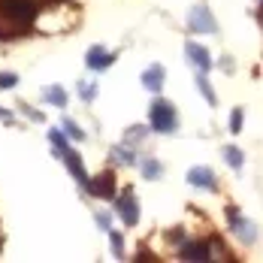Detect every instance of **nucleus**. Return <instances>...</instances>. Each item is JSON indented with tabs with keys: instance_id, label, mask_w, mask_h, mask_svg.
<instances>
[{
	"instance_id": "obj_16",
	"label": "nucleus",
	"mask_w": 263,
	"mask_h": 263,
	"mask_svg": "<svg viewBox=\"0 0 263 263\" xmlns=\"http://www.w3.org/2000/svg\"><path fill=\"white\" fill-rule=\"evenodd\" d=\"M49 139H52V145H54V155H58V158H64V155H67V148H70V145H67V139H64L58 130H49Z\"/></svg>"
},
{
	"instance_id": "obj_21",
	"label": "nucleus",
	"mask_w": 263,
	"mask_h": 263,
	"mask_svg": "<svg viewBox=\"0 0 263 263\" xmlns=\"http://www.w3.org/2000/svg\"><path fill=\"white\" fill-rule=\"evenodd\" d=\"M18 82V76L15 73H0V88H12Z\"/></svg>"
},
{
	"instance_id": "obj_13",
	"label": "nucleus",
	"mask_w": 263,
	"mask_h": 263,
	"mask_svg": "<svg viewBox=\"0 0 263 263\" xmlns=\"http://www.w3.org/2000/svg\"><path fill=\"white\" fill-rule=\"evenodd\" d=\"M43 97H46L52 106H67V91H64L61 85H49V88L43 91Z\"/></svg>"
},
{
	"instance_id": "obj_7",
	"label": "nucleus",
	"mask_w": 263,
	"mask_h": 263,
	"mask_svg": "<svg viewBox=\"0 0 263 263\" xmlns=\"http://www.w3.org/2000/svg\"><path fill=\"white\" fill-rule=\"evenodd\" d=\"M64 160H67V166H70V173H73V179L82 184V187H88V173H85V163H82V158L73 152V148H67V155H64Z\"/></svg>"
},
{
	"instance_id": "obj_19",
	"label": "nucleus",
	"mask_w": 263,
	"mask_h": 263,
	"mask_svg": "<svg viewBox=\"0 0 263 263\" xmlns=\"http://www.w3.org/2000/svg\"><path fill=\"white\" fill-rule=\"evenodd\" d=\"M109 236H112V254L115 257H124V242H121V236L112 233V230H109Z\"/></svg>"
},
{
	"instance_id": "obj_10",
	"label": "nucleus",
	"mask_w": 263,
	"mask_h": 263,
	"mask_svg": "<svg viewBox=\"0 0 263 263\" xmlns=\"http://www.w3.org/2000/svg\"><path fill=\"white\" fill-rule=\"evenodd\" d=\"M230 218H233L230 224H233V230L239 233V239H245V242H254V239H257V230L248 224V218H239L236 209H230Z\"/></svg>"
},
{
	"instance_id": "obj_18",
	"label": "nucleus",
	"mask_w": 263,
	"mask_h": 263,
	"mask_svg": "<svg viewBox=\"0 0 263 263\" xmlns=\"http://www.w3.org/2000/svg\"><path fill=\"white\" fill-rule=\"evenodd\" d=\"M142 170H145V173H142L145 179H158V176H160V163H158V160H145V163H142Z\"/></svg>"
},
{
	"instance_id": "obj_3",
	"label": "nucleus",
	"mask_w": 263,
	"mask_h": 263,
	"mask_svg": "<svg viewBox=\"0 0 263 263\" xmlns=\"http://www.w3.org/2000/svg\"><path fill=\"white\" fill-rule=\"evenodd\" d=\"M187 25L191 30H200V33H215V18H212V12L203 6V3H197L194 9H191V15H187Z\"/></svg>"
},
{
	"instance_id": "obj_22",
	"label": "nucleus",
	"mask_w": 263,
	"mask_h": 263,
	"mask_svg": "<svg viewBox=\"0 0 263 263\" xmlns=\"http://www.w3.org/2000/svg\"><path fill=\"white\" fill-rule=\"evenodd\" d=\"M79 91H82V97L91 103V100H94V94H97V85H82Z\"/></svg>"
},
{
	"instance_id": "obj_6",
	"label": "nucleus",
	"mask_w": 263,
	"mask_h": 263,
	"mask_svg": "<svg viewBox=\"0 0 263 263\" xmlns=\"http://www.w3.org/2000/svg\"><path fill=\"white\" fill-rule=\"evenodd\" d=\"M184 52H187V61H191L197 70H203V73H206V70L212 67V58H209V52H206L203 46H197V43H187V46H184Z\"/></svg>"
},
{
	"instance_id": "obj_4",
	"label": "nucleus",
	"mask_w": 263,
	"mask_h": 263,
	"mask_svg": "<svg viewBox=\"0 0 263 263\" xmlns=\"http://www.w3.org/2000/svg\"><path fill=\"white\" fill-rule=\"evenodd\" d=\"M88 191H91L94 197L112 200V197H115V176H112V173H100V179H94V182L88 184Z\"/></svg>"
},
{
	"instance_id": "obj_15",
	"label": "nucleus",
	"mask_w": 263,
	"mask_h": 263,
	"mask_svg": "<svg viewBox=\"0 0 263 263\" xmlns=\"http://www.w3.org/2000/svg\"><path fill=\"white\" fill-rule=\"evenodd\" d=\"M197 88L203 91V97H206V103H209V106L218 103V100H215V91H212V85L206 82V76H203V70H200V76H197Z\"/></svg>"
},
{
	"instance_id": "obj_12",
	"label": "nucleus",
	"mask_w": 263,
	"mask_h": 263,
	"mask_svg": "<svg viewBox=\"0 0 263 263\" xmlns=\"http://www.w3.org/2000/svg\"><path fill=\"white\" fill-rule=\"evenodd\" d=\"M187 182L194 184V187H212V184H215V176H212L209 166H194V170L187 173Z\"/></svg>"
},
{
	"instance_id": "obj_24",
	"label": "nucleus",
	"mask_w": 263,
	"mask_h": 263,
	"mask_svg": "<svg viewBox=\"0 0 263 263\" xmlns=\"http://www.w3.org/2000/svg\"><path fill=\"white\" fill-rule=\"evenodd\" d=\"M0 118H12V115H9V112H6V109H0Z\"/></svg>"
},
{
	"instance_id": "obj_20",
	"label": "nucleus",
	"mask_w": 263,
	"mask_h": 263,
	"mask_svg": "<svg viewBox=\"0 0 263 263\" xmlns=\"http://www.w3.org/2000/svg\"><path fill=\"white\" fill-rule=\"evenodd\" d=\"M230 130L233 133L242 130V109H233V115H230Z\"/></svg>"
},
{
	"instance_id": "obj_23",
	"label": "nucleus",
	"mask_w": 263,
	"mask_h": 263,
	"mask_svg": "<svg viewBox=\"0 0 263 263\" xmlns=\"http://www.w3.org/2000/svg\"><path fill=\"white\" fill-rule=\"evenodd\" d=\"M97 224H100L103 230H109V215H97Z\"/></svg>"
},
{
	"instance_id": "obj_14",
	"label": "nucleus",
	"mask_w": 263,
	"mask_h": 263,
	"mask_svg": "<svg viewBox=\"0 0 263 263\" xmlns=\"http://www.w3.org/2000/svg\"><path fill=\"white\" fill-rule=\"evenodd\" d=\"M224 160H227L233 170H242V163H245V158H242V152H239L236 145H227V148H224Z\"/></svg>"
},
{
	"instance_id": "obj_17",
	"label": "nucleus",
	"mask_w": 263,
	"mask_h": 263,
	"mask_svg": "<svg viewBox=\"0 0 263 263\" xmlns=\"http://www.w3.org/2000/svg\"><path fill=\"white\" fill-rule=\"evenodd\" d=\"M61 124H64V133H67L70 139H76V142H82V139H85V133H82L79 127H76V121H70V118H64Z\"/></svg>"
},
{
	"instance_id": "obj_8",
	"label": "nucleus",
	"mask_w": 263,
	"mask_h": 263,
	"mask_svg": "<svg viewBox=\"0 0 263 263\" xmlns=\"http://www.w3.org/2000/svg\"><path fill=\"white\" fill-rule=\"evenodd\" d=\"M112 61H115V54H109V52L103 49V46H94L91 52L85 54V64H88L91 70H106V67H109Z\"/></svg>"
},
{
	"instance_id": "obj_5",
	"label": "nucleus",
	"mask_w": 263,
	"mask_h": 263,
	"mask_svg": "<svg viewBox=\"0 0 263 263\" xmlns=\"http://www.w3.org/2000/svg\"><path fill=\"white\" fill-rule=\"evenodd\" d=\"M118 215L124 218V224H136L139 221V206H136V197H133V191H124V197L118 200Z\"/></svg>"
},
{
	"instance_id": "obj_9",
	"label": "nucleus",
	"mask_w": 263,
	"mask_h": 263,
	"mask_svg": "<svg viewBox=\"0 0 263 263\" xmlns=\"http://www.w3.org/2000/svg\"><path fill=\"white\" fill-rule=\"evenodd\" d=\"M142 85H145L152 94H158L160 88H163V67H160V64H152V67L142 73Z\"/></svg>"
},
{
	"instance_id": "obj_2",
	"label": "nucleus",
	"mask_w": 263,
	"mask_h": 263,
	"mask_svg": "<svg viewBox=\"0 0 263 263\" xmlns=\"http://www.w3.org/2000/svg\"><path fill=\"white\" fill-rule=\"evenodd\" d=\"M40 6L33 0H0V15H6L15 25H30L36 18Z\"/></svg>"
},
{
	"instance_id": "obj_1",
	"label": "nucleus",
	"mask_w": 263,
	"mask_h": 263,
	"mask_svg": "<svg viewBox=\"0 0 263 263\" xmlns=\"http://www.w3.org/2000/svg\"><path fill=\"white\" fill-rule=\"evenodd\" d=\"M148 121H152V130L158 133H176V127H179V115H176L173 103H166V100H155L152 103Z\"/></svg>"
},
{
	"instance_id": "obj_11",
	"label": "nucleus",
	"mask_w": 263,
	"mask_h": 263,
	"mask_svg": "<svg viewBox=\"0 0 263 263\" xmlns=\"http://www.w3.org/2000/svg\"><path fill=\"white\" fill-rule=\"evenodd\" d=\"M182 257L184 260H209V245L206 242H184Z\"/></svg>"
}]
</instances>
